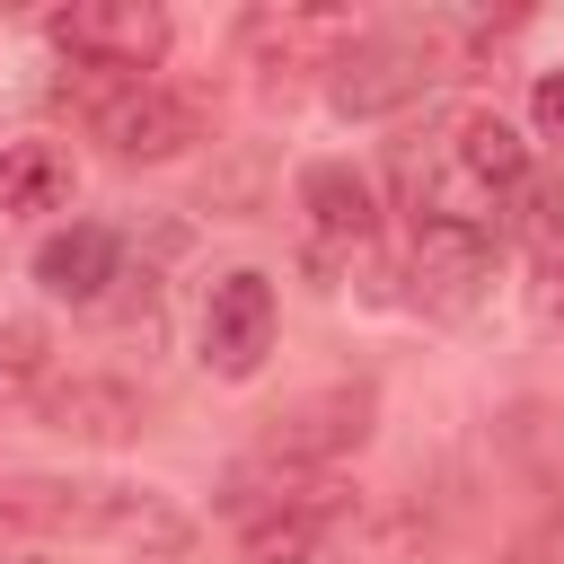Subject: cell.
<instances>
[{"label":"cell","mask_w":564,"mask_h":564,"mask_svg":"<svg viewBox=\"0 0 564 564\" xmlns=\"http://www.w3.org/2000/svg\"><path fill=\"white\" fill-rule=\"evenodd\" d=\"M0 564H53V555H35V546H0Z\"/></svg>","instance_id":"17"},{"label":"cell","mask_w":564,"mask_h":564,"mask_svg":"<svg viewBox=\"0 0 564 564\" xmlns=\"http://www.w3.org/2000/svg\"><path fill=\"white\" fill-rule=\"evenodd\" d=\"M0 538H106L132 555H185V511L150 485H88V476H9Z\"/></svg>","instance_id":"1"},{"label":"cell","mask_w":564,"mask_h":564,"mask_svg":"<svg viewBox=\"0 0 564 564\" xmlns=\"http://www.w3.org/2000/svg\"><path fill=\"white\" fill-rule=\"evenodd\" d=\"M502 212H511V229H520L529 247H564V185H555V176L529 167V185H520Z\"/></svg>","instance_id":"15"},{"label":"cell","mask_w":564,"mask_h":564,"mask_svg":"<svg viewBox=\"0 0 564 564\" xmlns=\"http://www.w3.org/2000/svg\"><path fill=\"white\" fill-rule=\"evenodd\" d=\"M35 423L62 432V441H132L141 432V388L132 379H106V370H79V379H53L44 388Z\"/></svg>","instance_id":"10"},{"label":"cell","mask_w":564,"mask_h":564,"mask_svg":"<svg viewBox=\"0 0 564 564\" xmlns=\"http://www.w3.org/2000/svg\"><path fill=\"white\" fill-rule=\"evenodd\" d=\"M220 520H238V538L247 529H264V520H291V511H317V520H344L352 511V485L335 476V467H291V458H264V449H247L229 476H220Z\"/></svg>","instance_id":"4"},{"label":"cell","mask_w":564,"mask_h":564,"mask_svg":"<svg viewBox=\"0 0 564 564\" xmlns=\"http://www.w3.org/2000/svg\"><path fill=\"white\" fill-rule=\"evenodd\" d=\"M529 123H538V141L564 150V70H538V88H529Z\"/></svg>","instance_id":"16"},{"label":"cell","mask_w":564,"mask_h":564,"mask_svg":"<svg viewBox=\"0 0 564 564\" xmlns=\"http://www.w3.org/2000/svg\"><path fill=\"white\" fill-rule=\"evenodd\" d=\"M370 414H379L370 379H326V388H308V397H282V405L264 414L256 449H264V458H291V467H335L344 449L370 441Z\"/></svg>","instance_id":"3"},{"label":"cell","mask_w":564,"mask_h":564,"mask_svg":"<svg viewBox=\"0 0 564 564\" xmlns=\"http://www.w3.org/2000/svg\"><path fill=\"white\" fill-rule=\"evenodd\" d=\"M53 379H62V370H53L44 317H9V326H0V414H35Z\"/></svg>","instance_id":"14"},{"label":"cell","mask_w":564,"mask_h":564,"mask_svg":"<svg viewBox=\"0 0 564 564\" xmlns=\"http://www.w3.org/2000/svg\"><path fill=\"white\" fill-rule=\"evenodd\" d=\"M79 185L70 150L62 141H9L0 150V220H35V212H62Z\"/></svg>","instance_id":"13"},{"label":"cell","mask_w":564,"mask_h":564,"mask_svg":"<svg viewBox=\"0 0 564 564\" xmlns=\"http://www.w3.org/2000/svg\"><path fill=\"white\" fill-rule=\"evenodd\" d=\"M458 62H467V26H458V18H388V26H361V35L335 53L326 97H335V115L379 123V115L432 97Z\"/></svg>","instance_id":"2"},{"label":"cell","mask_w":564,"mask_h":564,"mask_svg":"<svg viewBox=\"0 0 564 564\" xmlns=\"http://www.w3.org/2000/svg\"><path fill=\"white\" fill-rule=\"evenodd\" d=\"M123 282V238L106 220H70L35 247V291L70 300V308H106V291Z\"/></svg>","instance_id":"8"},{"label":"cell","mask_w":564,"mask_h":564,"mask_svg":"<svg viewBox=\"0 0 564 564\" xmlns=\"http://www.w3.org/2000/svg\"><path fill=\"white\" fill-rule=\"evenodd\" d=\"M44 35L70 53V62H97V70H132L150 79V62L167 53V18L150 0H70L44 18Z\"/></svg>","instance_id":"6"},{"label":"cell","mask_w":564,"mask_h":564,"mask_svg":"<svg viewBox=\"0 0 564 564\" xmlns=\"http://www.w3.org/2000/svg\"><path fill=\"white\" fill-rule=\"evenodd\" d=\"M273 352V273L229 264L203 291V370L212 379H256Z\"/></svg>","instance_id":"7"},{"label":"cell","mask_w":564,"mask_h":564,"mask_svg":"<svg viewBox=\"0 0 564 564\" xmlns=\"http://www.w3.org/2000/svg\"><path fill=\"white\" fill-rule=\"evenodd\" d=\"M441 150H449V159H458L494 203H511V194L529 185V141H520L494 106H458V115L441 123Z\"/></svg>","instance_id":"12"},{"label":"cell","mask_w":564,"mask_h":564,"mask_svg":"<svg viewBox=\"0 0 564 564\" xmlns=\"http://www.w3.org/2000/svg\"><path fill=\"white\" fill-rule=\"evenodd\" d=\"M414 291L423 300H441V308H467L476 300V282L494 273V229H476V220H414Z\"/></svg>","instance_id":"9"},{"label":"cell","mask_w":564,"mask_h":564,"mask_svg":"<svg viewBox=\"0 0 564 564\" xmlns=\"http://www.w3.org/2000/svg\"><path fill=\"white\" fill-rule=\"evenodd\" d=\"M300 229H308V264L335 273L352 256H370L379 238V194L352 159H308L300 167Z\"/></svg>","instance_id":"5"},{"label":"cell","mask_w":564,"mask_h":564,"mask_svg":"<svg viewBox=\"0 0 564 564\" xmlns=\"http://www.w3.org/2000/svg\"><path fill=\"white\" fill-rule=\"evenodd\" d=\"M352 35L361 26L344 9H264V18H247V53L264 70H335V53Z\"/></svg>","instance_id":"11"}]
</instances>
